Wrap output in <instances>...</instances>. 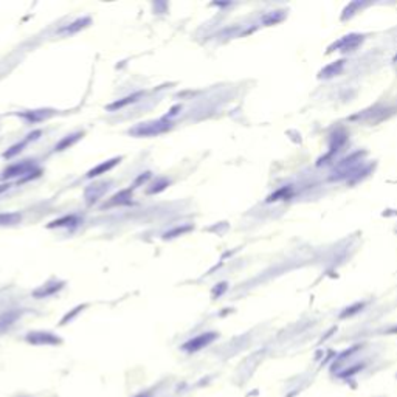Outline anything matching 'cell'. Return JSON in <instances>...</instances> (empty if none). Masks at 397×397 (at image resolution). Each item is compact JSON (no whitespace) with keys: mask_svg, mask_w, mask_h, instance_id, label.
Here are the masks:
<instances>
[{"mask_svg":"<svg viewBox=\"0 0 397 397\" xmlns=\"http://www.w3.org/2000/svg\"><path fill=\"white\" fill-rule=\"evenodd\" d=\"M8 188H9V185H8V183H6V185H0V194L5 193V191H6Z\"/></svg>","mask_w":397,"mask_h":397,"instance_id":"obj_20","label":"cell"},{"mask_svg":"<svg viewBox=\"0 0 397 397\" xmlns=\"http://www.w3.org/2000/svg\"><path fill=\"white\" fill-rule=\"evenodd\" d=\"M140 96H142V93H134V95H131V96H126V98H123V99H120V101H117V102H113V104L107 106V109H109V110L121 109V107H124V106H127V104H131V102H135L137 98H140Z\"/></svg>","mask_w":397,"mask_h":397,"instance_id":"obj_16","label":"cell"},{"mask_svg":"<svg viewBox=\"0 0 397 397\" xmlns=\"http://www.w3.org/2000/svg\"><path fill=\"white\" fill-rule=\"evenodd\" d=\"M138 397H149V396H148V394H140Z\"/></svg>","mask_w":397,"mask_h":397,"instance_id":"obj_21","label":"cell"},{"mask_svg":"<svg viewBox=\"0 0 397 397\" xmlns=\"http://www.w3.org/2000/svg\"><path fill=\"white\" fill-rule=\"evenodd\" d=\"M107 191V185L106 183H98V185H93L90 186L87 191H85V199L88 203H92V202H96L102 194H104Z\"/></svg>","mask_w":397,"mask_h":397,"instance_id":"obj_7","label":"cell"},{"mask_svg":"<svg viewBox=\"0 0 397 397\" xmlns=\"http://www.w3.org/2000/svg\"><path fill=\"white\" fill-rule=\"evenodd\" d=\"M362 41V36H357V34H352V36H346L344 39H341L335 48H343V50H351V48H355L357 44Z\"/></svg>","mask_w":397,"mask_h":397,"instance_id":"obj_13","label":"cell"},{"mask_svg":"<svg viewBox=\"0 0 397 397\" xmlns=\"http://www.w3.org/2000/svg\"><path fill=\"white\" fill-rule=\"evenodd\" d=\"M37 135H41V132L39 131H36V132H33V134H30L27 138L23 140V142H20L19 145H16V146H12V148H9V151H6L5 154H3V157H6V159H9V157H12V156H16L17 152H20L22 151V148L25 146V145H28V142H31V140H34V138H37Z\"/></svg>","mask_w":397,"mask_h":397,"instance_id":"obj_10","label":"cell"},{"mask_svg":"<svg viewBox=\"0 0 397 397\" xmlns=\"http://www.w3.org/2000/svg\"><path fill=\"white\" fill-rule=\"evenodd\" d=\"M88 23H90V19H88V17L78 19V20H75L73 23H70L69 27L62 28V30H61V33H69V34H73V33H76V31H79L81 28H84L85 25H88Z\"/></svg>","mask_w":397,"mask_h":397,"instance_id":"obj_14","label":"cell"},{"mask_svg":"<svg viewBox=\"0 0 397 397\" xmlns=\"http://www.w3.org/2000/svg\"><path fill=\"white\" fill-rule=\"evenodd\" d=\"M217 338V334H214V332H205V334H200L194 338H191L189 341H186L183 344V351L186 352H197L200 349H203L205 346H208V344H211L214 340Z\"/></svg>","mask_w":397,"mask_h":397,"instance_id":"obj_2","label":"cell"},{"mask_svg":"<svg viewBox=\"0 0 397 397\" xmlns=\"http://www.w3.org/2000/svg\"><path fill=\"white\" fill-rule=\"evenodd\" d=\"M17 318H19V312H16V311H9V312H5V314L0 315V334L5 332Z\"/></svg>","mask_w":397,"mask_h":397,"instance_id":"obj_8","label":"cell"},{"mask_svg":"<svg viewBox=\"0 0 397 397\" xmlns=\"http://www.w3.org/2000/svg\"><path fill=\"white\" fill-rule=\"evenodd\" d=\"M343 62L344 61H337L334 64H330V66H327L321 73H319V76H321V78H330V76L338 75L343 69Z\"/></svg>","mask_w":397,"mask_h":397,"instance_id":"obj_15","label":"cell"},{"mask_svg":"<svg viewBox=\"0 0 397 397\" xmlns=\"http://www.w3.org/2000/svg\"><path fill=\"white\" fill-rule=\"evenodd\" d=\"M168 185H169V182H168V180H160L159 183L154 185V188H151V189H149V193H151V194H152V193H159V191H163V189H164L166 186H168Z\"/></svg>","mask_w":397,"mask_h":397,"instance_id":"obj_18","label":"cell"},{"mask_svg":"<svg viewBox=\"0 0 397 397\" xmlns=\"http://www.w3.org/2000/svg\"><path fill=\"white\" fill-rule=\"evenodd\" d=\"M22 216L19 213H0V227H11L19 224Z\"/></svg>","mask_w":397,"mask_h":397,"instance_id":"obj_12","label":"cell"},{"mask_svg":"<svg viewBox=\"0 0 397 397\" xmlns=\"http://www.w3.org/2000/svg\"><path fill=\"white\" fill-rule=\"evenodd\" d=\"M188 230H191V227H185V228H175L174 232H171V233H166V235H164V238H174L175 235H182V233L188 232Z\"/></svg>","mask_w":397,"mask_h":397,"instance_id":"obj_19","label":"cell"},{"mask_svg":"<svg viewBox=\"0 0 397 397\" xmlns=\"http://www.w3.org/2000/svg\"><path fill=\"white\" fill-rule=\"evenodd\" d=\"M121 161V157H118V159H112V160H107V161H102V163H99V164H96L95 168H92L90 171L87 172V177L88 178H93V177H98V175H101V174H106V172H109L113 166H117L118 163Z\"/></svg>","mask_w":397,"mask_h":397,"instance_id":"obj_5","label":"cell"},{"mask_svg":"<svg viewBox=\"0 0 397 397\" xmlns=\"http://www.w3.org/2000/svg\"><path fill=\"white\" fill-rule=\"evenodd\" d=\"M33 169H34V161L33 160H23V161L8 166V168L3 171V174L0 175V178H14L19 175L30 174Z\"/></svg>","mask_w":397,"mask_h":397,"instance_id":"obj_3","label":"cell"},{"mask_svg":"<svg viewBox=\"0 0 397 397\" xmlns=\"http://www.w3.org/2000/svg\"><path fill=\"white\" fill-rule=\"evenodd\" d=\"M78 224V219H76L75 216H69V217H64V219H58L55 222H51L48 227L53 228V227H66V225H76Z\"/></svg>","mask_w":397,"mask_h":397,"instance_id":"obj_17","label":"cell"},{"mask_svg":"<svg viewBox=\"0 0 397 397\" xmlns=\"http://www.w3.org/2000/svg\"><path fill=\"white\" fill-rule=\"evenodd\" d=\"M84 135V132H76V134H72V135H67V137H64L61 142L56 145V151H64V149H69L70 146H73L78 140Z\"/></svg>","mask_w":397,"mask_h":397,"instance_id":"obj_9","label":"cell"},{"mask_svg":"<svg viewBox=\"0 0 397 397\" xmlns=\"http://www.w3.org/2000/svg\"><path fill=\"white\" fill-rule=\"evenodd\" d=\"M132 202V189H123L120 191L118 194H115L106 205H104V208L107 207H117V205H129Z\"/></svg>","mask_w":397,"mask_h":397,"instance_id":"obj_6","label":"cell"},{"mask_svg":"<svg viewBox=\"0 0 397 397\" xmlns=\"http://www.w3.org/2000/svg\"><path fill=\"white\" fill-rule=\"evenodd\" d=\"M171 129V123L166 120H157V121H148L140 123L129 131L131 135L135 137H156L160 134H164L166 131Z\"/></svg>","mask_w":397,"mask_h":397,"instance_id":"obj_1","label":"cell"},{"mask_svg":"<svg viewBox=\"0 0 397 397\" xmlns=\"http://www.w3.org/2000/svg\"><path fill=\"white\" fill-rule=\"evenodd\" d=\"M27 341L31 344H59L61 338L56 337L51 332H44V330H36L30 332L27 335Z\"/></svg>","mask_w":397,"mask_h":397,"instance_id":"obj_4","label":"cell"},{"mask_svg":"<svg viewBox=\"0 0 397 397\" xmlns=\"http://www.w3.org/2000/svg\"><path fill=\"white\" fill-rule=\"evenodd\" d=\"M53 115V110H31V112H23L22 117L27 118L28 121H41Z\"/></svg>","mask_w":397,"mask_h":397,"instance_id":"obj_11","label":"cell"}]
</instances>
